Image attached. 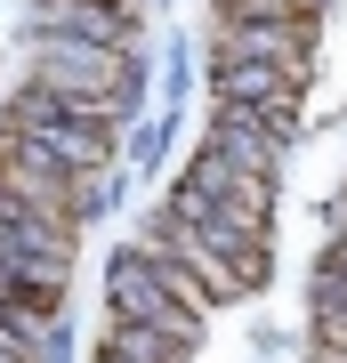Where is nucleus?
Instances as JSON below:
<instances>
[{"label": "nucleus", "mask_w": 347, "mask_h": 363, "mask_svg": "<svg viewBox=\"0 0 347 363\" xmlns=\"http://www.w3.org/2000/svg\"><path fill=\"white\" fill-rule=\"evenodd\" d=\"M138 250H162V259H178V267H186V274H194V283H202L210 298H243V291H258V283H267L258 267H243L234 250H219L202 226H186V218H162V226L145 234Z\"/></svg>", "instance_id": "4"}, {"label": "nucleus", "mask_w": 347, "mask_h": 363, "mask_svg": "<svg viewBox=\"0 0 347 363\" xmlns=\"http://www.w3.org/2000/svg\"><path fill=\"white\" fill-rule=\"evenodd\" d=\"M315 291H347V234L331 250H323V267H315Z\"/></svg>", "instance_id": "12"}, {"label": "nucleus", "mask_w": 347, "mask_h": 363, "mask_svg": "<svg viewBox=\"0 0 347 363\" xmlns=\"http://www.w3.org/2000/svg\"><path fill=\"white\" fill-rule=\"evenodd\" d=\"M129 81H138V65H129V49H114V40L33 33V89L81 97V105H97L105 121H121L129 113Z\"/></svg>", "instance_id": "1"}, {"label": "nucleus", "mask_w": 347, "mask_h": 363, "mask_svg": "<svg viewBox=\"0 0 347 363\" xmlns=\"http://www.w3.org/2000/svg\"><path fill=\"white\" fill-rule=\"evenodd\" d=\"M9 138L40 154L49 169H73V178H105V162H114V121H89V113H65L49 89L16 97L9 113Z\"/></svg>", "instance_id": "2"}, {"label": "nucleus", "mask_w": 347, "mask_h": 363, "mask_svg": "<svg viewBox=\"0 0 347 363\" xmlns=\"http://www.w3.org/2000/svg\"><path fill=\"white\" fill-rule=\"evenodd\" d=\"M0 186L9 194H25V202H40V210H65V218H81V202L97 194V178H73V169H49L40 154H25L9 130H0Z\"/></svg>", "instance_id": "7"}, {"label": "nucleus", "mask_w": 347, "mask_h": 363, "mask_svg": "<svg viewBox=\"0 0 347 363\" xmlns=\"http://www.w3.org/2000/svg\"><path fill=\"white\" fill-rule=\"evenodd\" d=\"M315 25H219L210 57H258V65H307Z\"/></svg>", "instance_id": "8"}, {"label": "nucleus", "mask_w": 347, "mask_h": 363, "mask_svg": "<svg viewBox=\"0 0 347 363\" xmlns=\"http://www.w3.org/2000/svg\"><path fill=\"white\" fill-rule=\"evenodd\" d=\"M210 154H219L226 169H250V178H275L291 154V130L267 113H250V105H219L210 113Z\"/></svg>", "instance_id": "6"}, {"label": "nucleus", "mask_w": 347, "mask_h": 363, "mask_svg": "<svg viewBox=\"0 0 347 363\" xmlns=\"http://www.w3.org/2000/svg\"><path fill=\"white\" fill-rule=\"evenodd\" d=\"M33 25H40V33H81V40H114V49H129L121 0H40Z\"/></svg>", "instance_id": "9"}, {"label": "nucleus", "mask_w": 347, "mask_h": 363, "mask_svg": "<svg viewBox=\"0 0 347 363\" xmlns=\"http://www.w3.org/2000/svg\"><path fill=\"white\" fill-rule=\"evenodd\" d=\"M105 298H114L121 323H154L162 339H178V347H202V315L170 298L162 267L145 259V250H121V259H114V274H105Z\"/></svg>", "instance_id": "3"}, {"label": "nucleus", "mask_w": 347, "mask_h": 363, "mask_svg": "<svg viewBox=\"0 0 347 363\" xmlns=\"http://www.w3.org/2000/svg\"><path fill=\"white\" fill-rule=\"evenodd\" d=\"M210 73H219V105H250V113L283 121L299 113V89H307V65H258V57H210Z\"/></svg>", "instance_id": "5"}, {"label": "nucleus", "mask_w": 347, "mask_h": 363, "mask_svg": "<svg viewBox=\"0 0 347 363\" xmlns=\"http://www.w3.org/2000/svg\"><path fill=\"white\" fill-rule=\"evenodd\" d=\"M226 25H323V0H226Z\"/></svg>", "instance_id": "11"}, {"label": "nucleus", "mask_w": 347, "mask_h": 363, "mask_svg": "<svg viewBox=\"0 0 347 363\" xmlns=\"http://www.w3.org/2000/svg\"><path fill=\"white\" fill-rule=\"evenodd\" d=\"M186 186H202L210 202H226V210H250V218H267L275 210V178H250V169H226L219 154H202L186 169Z\"/></svg>", "instance_id": "10"}]
</instances>
